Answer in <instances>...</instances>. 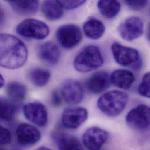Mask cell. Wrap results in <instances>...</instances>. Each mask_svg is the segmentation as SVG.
<instances>
[{
	"label": "cell",
	"mask_w": 150,
	"mask_h": 150,
	"mask_svg": "<svg viewBox=\"0 0 150 150\" xmlns=\"http://www.w3.org/2000/svg\"><path fill=\"white\" fill-rule=\"evenodd\" d=\"M28 55L27 47L21 40L11 35L0 33V67L20 68L26 63Z\"/></svg>",
	"instance_id": "obj_1"
},
{
	"label": "cell",
	"mask_w": 150,
	"mask_h": 150,
	"mask_svg": "<svg viewBox=\"0 0 150 150\" xmlns=\"http://www.w3.org/2000/svg\"><path fill=\"white\" fill-rule=\"evenodd\" d=\"M128 100L127 93L122 91L113 90L102 95L97 100V106L107 116L114 117L123 112Z\"/></svg>",
	"instance_id": "obj_2"
},
{
	"label": "cell",
	"mask_w": 150,
	"mask_h": 150,
	"mask_svg": "<svg viewBox=\"0 0 150 150\" xmlns=\"http://www.w3.org/2000/svg\"><path fill=\"white\" fill-rule=\"evenodd\" d=\"M103 63V59L99 49L95 46H89L76 56L74 67L78 72L88 73L100 67Z\"/></svg>",
	"instance_id": "obj_3"
},
{
	"label": "cell",
	"mask_w": 150,
	"mask_h": 150,
	"mask_svg": "<svg viewBox=\"0 0 150 150\" xmlns=\"http://www.w3.org/2000/svg\"><path fill=\"white\" fill-rule=\"evenodd\" d=\"M111 50L116 62L120 66L130 67L135 70H139L142 66V61L139 52L135 49L114 43Z\"/></svg>",
	"instance_id": "obj_4"
},
{
	"label": "cell",
	"mask_w": 150,
	"mask_h": 150,
	"mask_svg": "<svg viewBox=\"0 0 150 150\" xmlns=\"http://www.w3.org/2000/svg\"><path fill=\"white\" fill-rule=\"evenodd\" d=\"M16 31L22 37L42 40L49 35L50 30L48 25L44 22L35 19H26L18 25Z\"/></svg>",
	"instance_id": "obj_5"
},
{
	"label": "cell",
	"mask_w": 150,
	"mask_h": 150,
	"mask_svg": "<svg viewBox=\"0 0 150 150\" xmlns=\"http://www.w3.org/2000/svg\"><path fill=\"white\" fill-rule=\"evenodd\" d=\"M58 42L66 49H71L78 45L82 40V35L80 28L73 24L61 26L56 31Z\"/></svg>",
	"instance_id": "obj_6"
},
{
	"label": "cell",
	"mask_w": 150,
	"mask_h": 150,
	"mask_svg": "<svg viewBox=\"0 0 150 150\" xmlns=\"http://www.w3.org/2000/svg\"><path fill=\"white\" fill-rule=\"evenodd\" d=\"M150 108L141 104L132 109L126 116L127 125L132 129L144 130L150 126Z\"/></svg>",
	"instance_id": "obj_7"
},
{
	"label": "cell",
	"mask_w": 150,
	"mask_h": 150,
	"mask_svg": "<svg viewBox=\"0 0 150 150\" xmlns=\"http://www.w3.org/2000/svg\"><path fill=\"white\" fill-rule=\"evenodd\" d=\"M117 32L123 40L128 42L133 41L143 35V22L139 17L130 16L119 25Z\"/></svg>",
	"instance_id": "obj_8"
},
{
	"label": "cell",
	"mask_w": 150,
	"mask_h": 150,
	"mask_svg": "<svg viewBox=\"0 0 150 150\" xmlns=\"http://www.w3.org/2000/svg\"><path fill=\"white\" fill-rule=\"evenodd\" d=\"M23 112L25 118L37 126L44 127L47 125L48 113L42 103L38 101L29 102L23 106Z\"/></svg>",
	"instance_id": "obj_9"
},
{
	"label": "cell",
	"mask_w": 150,
	"mask_h": 150,
	"mask_svg": "<svg viewBox=\"0 0 150 150\" xmlns=\"http://www.w3.org/2000/svg\"><path fill=\"white\" fill-rule=\"evenodd\" d=\"M60 94L69 104L76 105L83 98V89L81 83L74 79H66L61 85Z\"/></svg>",
	"instance_id": "obj_10"
},
{
	"label": "cell",
	"mask_w": 150,
	"mask_h": 150,
	"mask_svg": "<svg viewBox=\"0 0 150 150\" xmlns=\"http://www.w3.org/2000/svg\"><path fill=\"white\" fill-rule=\"evenodd\" d=\"M108 139V132L98 127L87 129L82 136V143L89 150H100Z\"/></svg>",
	"instance_id": "obj_11"
},
{
	"label": "cell",
	"mask_w": 150,
	"mask_h": 150,
	"mask_svg": "<svg viewBox=\"0 0 150 150\" xmlns=\"http://www.w3.org/2000/svg\"><path fill=\"white\" fill-rule=\"evenodd\" d=\"M88 111L81 107L67 108L62 115V123L68 129H75L83 124L88 118Z\"/></svg>",
	"instance_id": "obj_12"
},
{
	"label": "cell",
	"mask_w": 150,
	"mask_h": 150,
	"mask_svg": "<svg viewBox=\"0 0 150 150\" xmlns=\"http://www.w3.org/2000/svg\"><path fill=\"white\" fill-rule=\"evenodd\" d=\"M16 137L20 144L29 146L39 141L41 134L39 130L33 126L28 123H21L16 129Z\"/></svg>",
	"instance_id": "obj_13"
},
{
	"label": "cell",
	"mask_w": 150,
	"mask_h": 150,
	"mask_svg": "<svg viewBox=\"0 0 150 150\" xmlns=\"http://www.w3.org/2000/svg\"><path fill=\"white\" fill-rule=\"evenodd\" d=\"M37 54L42 62L49 66L56 65L61 57L59 48L52 42L40 45L38 48Z\"/></svg>",
	"instance_id": "obj_14"
},
{
	"label": "cell",
	"mask_w": 150,
	"mask_h": 150,
	"mask_svg": "<svg viewBox=\"0 0 150 150\" xmlns=\"http://www.w3.org/2000/svg\"><path fill=\"white\" fill-rule=\"evenodd\" d=\"M110 83V76L105 71H99L91 75L86 81L88 90L93 93L99 94L107 89Z\"/></svg>",
	"instance_id": "obj_15"
},
{
	"label": "cell",
	"mask_w": 150,
	"mask_h": 150,
	"mask_svg": "<svg viewBox=\"0 0 150 150\" xmlns=\"http://www.w3.org/2000/svg\"><path fill=\"white\" fill-rule=\"evenodd\" d=\"M110 82L117 88L128 90L135 81L133 73L127 70L119 69L114 71L110 75Z\"/></svg>",
	"instance_id": "obj_16"
},
{
	"label": "cell",
	"mask_w": 150,
	"mask_h": 150,
	"mask_svg": "<svg viewBox=\"0 0 150 150\" xmlns=\"http://www.w3.org/2000/svg\"><path fill=\"white\" fill-rule=\"evenodd\" d=\"M85 35L92 40L100 39L105 32V26L103 23L95 18H89L83 26Z\"/></svg>",
	"instance_id": "obj_17"
},
{
	"label": "cell",
	"mask_w": 150,
	"mask_h": 150,
	"mask_svg": "<svg viewBox=\"0 0 150 150\" xmlns=\"http://www.w3.org/2000/svg\"><path fill=\"white\" fill-rule=\"evenodd\" d=\"M8 2L15 12L22 15L34 14L39 9L38 1H9Z\"/></svg>",
	"instance_id": "obj_18"
},
{
	"label": "cell",
	"mask_w": 150,
	"mask_h": 150,
	"mask_svg": "<svg viewBox=\"0 0 150 150\" xmlns=\"http://www.w3.org/2000/svg\"><path fill=\"white\" fill-rule=\"evenodd\" d=\"M59 150H84L79 139L73 135L62 133L57 136Z\"/></svg>",
	"instance_id": "obj_19"
},
{
	"label": "cell",
	"mask_w": 150,
	"mask_h": 150,
	"mask_svg": "<svg viewBox=\"0 0 150 150\" xmlns=\"http://www.w3.org/2000/svg\"><path fill=\"white\" fill-rule=\"evenodd\" d=\"M42 12L46 18L50 21L58 20L64 14V10L58 1H44L42 5Z\"/></svg>",
	"instance_id": "obj_20"
},
{
	"label": "cell",
	"mask_w": 150,
	"mask_h": 150,
	"mask_svg": "<svg viewBox=\"0 0 150 150\" xmlns=\"http://www.w3.org/2000/svg\"><path fill=\"white\" fill-rule=\"evenodd\" d=\"M6 93L12 102L20 103L25 100L27 90L23 84L18 82H11L6 86Z\"/></svg>",
	"instance_id": "obj_21"
},
{
	"label": "cell",
	"mask_w": 150,
	"mask_h": 150,
	"mask_svg": "<svg viewBox=\"0 0 150 150\" xmlns=\"http://www.w3.org/2000/svg\"><path fill=\"white\" fill-rule=\"evenodd\" d=\"M97 5L100 13L108 19H112L117 16L121 8L120 3L117 1L101 0L98 2Z\"/></svg>",
	"instance_id": "obj_22"
},
{
	"label": "cell",
	"mask_w": 150,
	"mask_h": 150,
	"mask_svg": "<svg viewBox=\"0 0 150 150\" xmlns=\"http://www.w3.org/2000/svg\"><path fill=\"white\" fill-rule=\"evenodd\" d=\"M50 76L51 74L49 70L42 68H35L30 72L29 78L34 85L43 87L48 83Z\"/></svg>",
	"instance_id": "obj_23"
},
{
	"label": "cell",
	"mask_w": 150,
	"mask_h": 150,
	"mask_svg": "<svg viewBox=\"0 0 150 150\" xmlns=\"http://www.w3.org/2000/svg\"><path fill=\"white\" fill-rule=\"evenodd\" d=\"M16 108L11 101L0 98V122H11L15 117Z\"/></svg>",
	"instance_id": "obj_24"
},
{
	"label": "cell",
	"mask_w": 150,
	"mask_h": 150,
	"mask_svg": "<svg viewBox=\"0 0 150 150\" xmlns=\"http://www.w3.org/2000/svg\"><path fill=\"white\" fill-rule=\"evenodd\" d=\"M139 93L143 96L149 98L150 92V73L148 72L143 75L141 83L138 88Z\"/></svg>",
	"instance_id": "obj_25"
},
{
	"label": "cell",
	"mask_w": 150,
	"mask_h": 150,
	"mask_svg": "<svg viewBox=\"0 0 150 150\" xmlns=\"http://www.w3.org/2000/svg\"><path fill=\"white\" fill-rule=\"evenodd\" d=\"M59 4L63 9H75L83 4L85 1H58Z\"/></svg>",
	"instance_id": "obj_26"
},
{
	"label": "cell",
	"mask_w": 150,
	"mask_h": 150,
	"mask_svg": "<svg viewBox=\"0 0 150 150\" xmlns=\"http://www.w3.org/2000/svg\"><path fill=\"white\" fill-rule=\"evenodd\" d=\"M125 3L127 6L134 11H140L143 9L147 5L148 1L146 0L142 1H125Z\"/></svg>",
	"instance_id": "obj_27"
},
{
	"label": "cell",
	"mask_w": 150,
	"mask_h": 150,
	"mask_svg": "<svg viewBox=\"0 0 150 150\" xmlns=\"http://www.w3.org/2000/svg\"><path fill=\"white\" fill-rule=\"evenodd\" d=\"M11 140V134L9 130L0 125V145L9 144Z\"/></svg>",
	"instance_id": "obj_28"
},
{
	"label": "cell",
	"mask_w": 150,
	"mask_h": 150,
	"mask_svg": "<svg viewBox=\"0 0 150 150\" xmlns=\"http://www.w3.org/2000/svg\"><path fill=\"white\" fill-rule=\"evenodd\" d=\"M51 103L55 107H59L62 103V96L57 91H54L51 95Z\"/></svg>",
	"instance_id": "obj_29"
},
{
	"label": "cell",
	"mask_w": 150,
	"mask_h": 150,
	"mask_svg": "<svg viewBox=\"0 0 150 150\" xmlns=\"http://www.w3.org/2000/svg\"><path fill=\"white\" fill-rule=\"evenodd\" d=\"M4 85V79L1 74H0V88H2Z\"/></svg>",
	"instance_id": "obj_30"
},
{
	"label": "cell",
	"mask_w": 150,
	"mask_h": 150,
	"mask_svg": "<svg viewBox=\"0 0 150 150\" xmlns=\"http://www.w3.org/2000/svg\"><path fill=\"white\" fill-rule=\"evenodd\" d=\"M36 150H52L48 147H40L38 149H37Z\"/></svg>",
	"instance_id": "obj_31"
},
{
	"label": "cell",
	"mask_w": 150,
	"mask_h": 150,
	"mask_svg": "<svg viewBox=\"0 0 150 150\" xmlns=\"http://www.w3.org/2000/svg\"><path fill=\"white\" fill-rule=\"evenodd\" d=\"M0 150H1V149H0Z\"/></svg>",
	"instance_id": "obj_32"
}]
</instances>
